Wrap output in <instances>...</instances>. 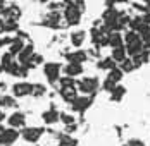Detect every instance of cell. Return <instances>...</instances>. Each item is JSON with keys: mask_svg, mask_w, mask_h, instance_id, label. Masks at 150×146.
<instances>
[{"mask_svg": "<svg viewBox=\"0 0 150 146\" xmlns=\"http://www.w3.org/2000/svg\"><path fill=\"white\" fill-rule=\"evenodd\" d=\"M122 40H124V48H126V53L129 55V57H133L136 53H140L145 46H143V41H142V38H140V34L133 31V29H129L124 36H122Z\"/></svg>", "mask_w": 150, "mask_h": 146, "instance_id": "1", "label": "cell"}, {"mask_svg": "<svg viewBox=\"0 0 150 146\" xmlns=\"http://www.w3.org/2000/svg\"><path fill=\"white\" fill-rule=\"evenodd\" d=\"M78 91H81L83 95H91L98 89V79L97 77H83L76 83Z\"/></svg>", "mask_w": 150, "mask_h": 146, "instance_id": "2", "label": "cell"}, {"mask_svg": "<svg viewBox=\"0 0 150 146\" xmlns=\"http://www.w3.org/2000/svg\"><path fill=\"white\" fill-rule=\"evenodd\" d=\"M19 139V131L14 127H0V146H11Z\"/></svg>", "mask_w": 150, "mask_h": 146, "instance_id": "3", "label": "cell"}, {"mask_svg": "<svg viewBox=\"0 0 150 146\" xmlns=\"http://www.w3.org/2000/svg\"><path fill=\"white\" fill-rule=\"evenodd\" d=\"M64 19L69 26H76L79 24L81 21V7H76V5H66L64 9Z\"/></svg>", "mask_w": 150, "mask_h": 146, "instance_id": "4", "label": "cell"}, {"mask_svg": "<svg viewBox=\"0 0 150 146\" xmlns=\"http://www.w3.org/2000/svg\"><path fill=\"white\" fill-rule=\"evenodd\" d=\"M43 72H45V77L48 79V83H55L59 81L60 77V64L57 62H48L43 65Z\"/></svg>", "mask_w": 150, "mask_h": 146, "instance_id": "5", "label": "cell"}, {"mask_svg": "<svg viewBox=\"0 0 150 146\" xmlns=\"http://www.w3.org/2000/svg\"><path fill=\"white\" fill-rule=\"evenodd\" d=\"M42 134H43V129H42V127H23V131H21L23 139L28 141V143H36V141H40Z\"/></svg>", "mask_w": 150, "mask_h": 146, "instance_id": "6", "label": "cell"}, {"mask_svg": "<svg viewBox=\"0 0 150 146\" xmlns=\"http://www.w3.org/2000/svg\"><path fill=\"white\" fill-rule=\"evenodd\" d=\"M31 88H33V84L26 83V81L16 83L14 86H12V95H14L16 98H24V96L31 95Z\"/></svg>", "mask_w": 150, "mask_h": 146, "instance_id": "7", "label": "cell"}, {"mask_svg": "<svg viewBox=\"0 0 150 146\" xmlns=\"http://www.w3.org/2000/svg\"><path fill=\"white\" fill-rule=\"evenodd\" d=\"M7 124H9V127L23 129V127H24V124H26V115H24L23 112H14V114H11V115H9Z\"/></svg>", "mask_w": 150, "mask_h": 146, "instance_id": "8", "label": "cell"}, {"mask_svg": "<svg viewBox=\"0 0 150 146\" xmlns=\"http://www.w3.org/2000/svg\"><path fill=\"white\" fill-rule=\"evenodd\" d=\"M33 55H35V48H33V45H24V46L21 48V52L17 53V60H19V64L28 65Z\"/></svg>", "mask_w": 150, "mask_h": 146, "instance_id": "9", "label": "cell"}, {"mask_svg": "<svg viewBox=\"0 0 150 146\" xmlns=\"http://www.w3.org/2000/svg\"><path fill=\"white\" fill-rule=\"evenodd\" d=\"M90 103H91V98L88 95H85V96H76L71 102V105H73V110H76V112H85L90 107Z\"/></svg>", "mask_w": 150, "mask_h": 146, "instance_id": "10", "label": "cell"}, {"mask_svg": "<svg viewBox=\"0 0 150 146\" xmlns=\"http://www.w3.org/2000/svg\"><path fill=\"white\" fill-rule=\"evenodd\" d=\"M60 96H62L64 102L71 103L78 96V88H76V84L74 86H60Z\"/></svg>", "mask_w": 150, "mask_h": 146, "instance_id": "11", "label": "cell"}, {"mask_svg": "<svg viewBox=\"0 0 150 146\" xmlns=\"http://www.w3.org/2000/svg\"><path fill=\"white\" fill-rule=\"evenodd\" d=\"M64 72L69 77H78L83 74V64H78V62H69L66 67H64Z\"/></svg>", "mask_w": 150, "mask_h": 146, "instance_id": "12", "label": "cell"}, {"mask_svg": "<svg viewBox=\"0 0 150 146\" xmlns=\"http://www.w3.org/2000/svg\"><path fill=\"white\" fill-rule=\"evenodd\" d=\"M107 45H109V46H112V48L124 45V40H122L121 31H110V33H109V36H107Z\"/></svg>", "mask_w": 150, "mask_h": 146, "instance_id": "13", "label": "cell"}, {"mask_svg": "<svg viewBox=\"0 0 150 146\" xmlns=\"http://www.w3.org/2000/svg\"><path fill=\"white\" fill-rule=\"evenodd\" d=\"M110 57H112V60H114L116 64L122 62L124 58L128 57V53H126V48H124V45H121V46H116V48H112V53H110Z\"/></svg>", "mask_w": 150, "mask_h": 146, "instance_id": "14", "label": "cell"}, {"mask_svg": "<svg viewBox=\"0 0 150 146\" xmlns=\"http://www.w3.org/2000/svg\"><path fill=\"white\" fill-rule=\"evenodd\" d=\"M85 38H86V33L85 31H74V33H71V43L76 48H79L81 45L85 43Z\"/></svg>", "mask_w": 150, "mask_h": 146, "instance_id": "15", "label": "cell"}, {"mask_svg": "<svg viewBox=\"0 0 150 146\" xmlns=\"http://www.w3.org/2000/svg\"><path fill=\"white\" fill-rule=\"evenodd\" d=\"M42 117H43V122H45V124H55V122L59 120V112L54 110V108H50V110L43 112Z\"/></svg>", "mask_w": 150, "mask_h": 146, "instance_id": "16", "label": "cell"}, {"mask_svg": "<svg viewBox=\"0 0 150 146\" xmlns=\"http://www.w3.org/2000/svg\"><path fill=\"white\" fill-rule=\"evenodd\" d=\"M122 76H124V72H122L119 67L116 65V67H112V69L109 71V76H107V79H110L112 83H116V84H117L121 79H122Z\"/></svg>", "mask_w": 150, "mask_h": 146, "instance_id": "17", "label": "cell"}, {"mask_svg": "<svg viewBox=\"0 0 150 146\" xmlns=\"http://www.w3.org/2000/svg\"><path fill=\"white\" fill-rule=\"evenodd\" d=\"M117 15H119L117 9H114V7H109V9L104 12V21H105V24H110V22H114V21L117 19Z\"/></svg>", "mask_w": 150, "mask_h": 146, "instance_id": "18", "label": "cell"}, {"mask_svg": "<svg viewBox=\"0 0 150 146\" xmlns=\"http://www.w3.org/2000/svg\"><path fill=\"white\" fill-rule=\"evenodd\" d=\"M23 46H24V43H23V40H21V38L11 40V45H9V53L17 55V53L21 52V48H23Z\"/></svg>", "mask_w": 150, "mask_h": 146, "instance_id": "19", "label": "cell"}, {"mask_svg": "<svg viewBox=\"0 0 150 146\" xmlns=\"http://www.w3.org/2000/svg\"><path fill=\"white\" fill-rule=\"evenodd\" d=\"M67 60L69 62H78V64H83L86 60V53L78 50V52H73V53H67Z\"/></svg>", "mask_w": 150, "mask_h": 146, "instance_id": "20", "label": "cell"}, {"mask_svg": "<svg viewBox=\"0 0 150 146\" xmlns=\"http://www.w3.org/2000/svg\"><path fill=\"white\" fill-rule=\"evenodd\" d=\"M4 14L7 15V19H14V21H17L19 17H21V11H19V7L17 5H11V7H7L5 9V12Z\"/></svg>", "mask_w": 150, "mask_h": 146, "instance_id": "21", "label": "cell"}, {"mask_svg": "<svg viewBox=\"0 0 150 146\" xmlns=\"http://www.w3.org/2000/svg\"><path fill=\"white\" fill-rule=\"evenodd\" d=\"M124 93H126V89L122 86H117V84H116V86L112 88V91H110V98H112L114 102H119L121 98L124 96Z\"/></svg>", "mask_w": 150, "mask_h": 146, "instance_id": "22", "label": "cell"}, {"mask_svg": "<svg viewBox=\"0 0 150 146\" xmlns=\"http://www.w3.org/2000/svg\"><path fill=\"white\" fill-rule=\"evenodd\" d=\"M128 26H129V28L133 29V31H136V33H138L140 29H142L143 26H145V22H143V19H142V17H135V19H129Z\"/></svg>", "mask_w": 150, "mask_h": 146, "instance_id": "23", "label": "cell"}, {"mask_svg": "<svg viewBox=\"0 0 150 146\" xmlns=\"http://www.w3.org/2000/svg\"><path fill=\"white\" fill-rule=\"evenodd\" d=\"M98 67L100 69H105V71H110L112 67H116V62L112 60V57H105L98 62Z\"/></svg>", "mask_w": 150, "mask_h": 146, "instance_id": "24", "label": "cell"}, {"mask_svg": "<svg viewBox=\"0 0 150 146\" xmlns=\"http://www.w3.org/2000/svg\"><path fill=\"white\" fill-rule=\"evenodd\" d=\"M121 64V71H122V72H131V71H133V69H135V64H133V60H131V58H124V60H122V62H119Z\"/></svg>", "mask_w": 150, "mask_h": 146, "instance_id": "25", "label": "cell"}, {"mask_svg": "<svg viewBox=\"0 0 150 146\" xmlns=\"http://www.w3.org/2000/svg\"><path fill=\"white\" fill-rule=\"evenodd\" d=\"M45 86L43 84H33V88H31V95L33 96H43L45 95Z\"/></svg>", "mask_w": 150, "mask_h": 146, "instance_id": "26", "label": "cell"}, {"mask_svg": "<svg viewBox=\"0 0 150 146\" xmlns=\"http://www.w3.org/2000/svg\"><path fill=\"white\" fill-rule=\"evenodd\" d=\"M59 120H62L66 126H69V124H74V117L69 115V114H59Z\"/></svg>", "mask_w": 150, "mask_h": 146, "instance_id": "27", "label": "cell"}, {"mask_svg": "<svg viewBox=\"0 0 150 146\" xmlns=\"http://www.w3.org/2000/svg\"><path fill=\"white\" fill-rule=\"evenodd\" d=\"M16 29H17V21L5 19V31H16Z\"/></svg>", "mask_w": 150, "mask_h": 146, "instance_id": "28", "label": "cell"}, {"mask_svg": "<svg viewBox=\"0 0 150 146\" xmlns=\"http://www.w3.org/2000/svg\"><path fill=\"white\" fill-rule=\"evenodd\" d=\"M0 102H2V105H4V107H14V105H16L14 98H11V96H4Z\"/></svg>", "mask_w": 150, "mask_h": 146, "instance_id": "29", "label": "cell"}, {"mask_svg": "<svg viewBox=\"0 0 150 146\" xmlns=\"http://www.w3.org/2000/svg\"><path fill=\"white\" fill-rule=\"evenodd\" d=\"M66 5H76V7H81L85 4V0H64Z\"/></svg>", "mask_w": 150, "mask_h": 146, "instance_id": "30", "label": "cell"}, {"mask_svg": "<svg viewBox=\"0 0 150 146\" xmlns=\"http://www.w3.org/2000/svg\"><path fill=\"white\" fill-rule=\"evenodd\" d=\"M114 86H116V83H112L110 79H105V83H104V88L107 89V91H109V93L112 91V88H114Z\"/></svg>", "mask_w": 150, "mask_h": 146, "instance_id": "31", "label": "cell"}, {"mask_svg": "<svg viewBox=\"0 0 150 146\" xmlns=\"http://www.w3.org/2000/svg\"><path fill=\"white\" fill-rule=\"evenodd\" d=\"M126 146H145V145H143V141H140V139H129V141L126 143Z\"/></svg>", "mask_w": 150, "mask_h": 146, "instance_id": "32", "label": "cell"}, {"mask_svg": "<svg viewBox=\"0 0 150 146\" xmlns=\"http://www.w3.org/2000/svg\"><path fill=\"white\" fill-rule=\"evenodd\" d=\"M142 19H143V22H145V24H147V26H150V12H147V14L143 15V17H142Z\"/></svg>", "mask_w": 150, "mask_h": 146, "instance_id": "33", "label": "cell"}, {"mask_svg": "<svg viewBox=\"0 0 150 146\" xmlns=\"http://www.w3.org/2000/svg\"><path fill=\"white\" fill-rule=\"evenodd\" d=\"M4 31H5V21H4V19L0 17V34H2Z\"/></svg>", "mask_w": 150, "mask_h": 146, "instance_id": "34", "label": "cell"}, {"mask_svg": "<svg viewBox=\"0 0 150 146\" xmlns=\"http://www.w3.org/2000/svg\"><path fill=\"white\" fill-rule=\"evenodd\" d=\"M5 9H7V5L0 0V14H4V12H5Z\"/></svg>", "mask_w": 150, "mask_h": 146, "instance_id": "35", "label": "cell"}, {"mask_svg": "<svg viewBox=\"0 0 150 146\" xmlns=\"http://www.w3.org/2000/svg\"><path fill=\"white\" fill-rule=\"evenodd\" d=\"M128 0H109V4H126Z\"/></svg>", "mask_w": 150, "mask_h": 146, "instance_id": "36", "label": "cell"}, {"mask_svg": "<svg viewBox=\"0 0 150 146\" xmlns=\"http://www.w3.org/2000/svg\"><path fill=\"white\" fill-rule=\"evenodd\" d=\"M4 119H5V114H4V110H0V122H2Z\"/></svg>", "mask_w": 150, "mask_h": 146, "instance_id": "37", "label": "cell"}, {"mask_svg": "<svg viewBox=\"0 0 150 146\" xmlns=\"http://www.w3.org/2000/svg\"><path fill=\"white\" fill-rule=\"evenodd\" d=\"M2 71H4V69H2V64H0V72H2Z\"/></svg>", "mask_w": 150, "mask_h": 146, "instance_id": "38", "label": "cell"}, {"mask_svg": "<svg viewBox=\"0 0 150 146\" xmlns=\"http://www.w3.org/2000/svg\"><path fill=\"white\" fill-rule=\"evenodd\" d=\"M143 2H150V0H143Z\"/></svg>", "mask_w": 150, "mask_h": 146, "instance_id": "39", "label": "cell"}]
</instances>
